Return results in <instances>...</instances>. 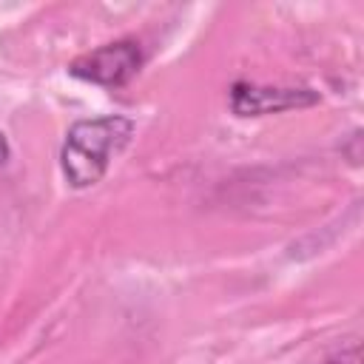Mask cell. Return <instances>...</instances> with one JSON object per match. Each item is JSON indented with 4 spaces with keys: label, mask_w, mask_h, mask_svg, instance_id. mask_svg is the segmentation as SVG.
Returning <instances> with one entry per match:
<instances>
[{
    "label": "cell",
    "mask_w": 364,
    "mask_h": 364,
    "mask_svg": "<svg viewBox=\"0 0 364 364\" xmlns=\"http://www.w3.org/2000/svg\"><path fill=\"white\" fill-rule=\"evenodd\" d=\"M131 136H134V122L119 114L77 119L68 128L60 151L65 182L71 188L97 185L105 176L111 159L131 142Z\"/></svg>",
    "instance_id": "1"
},
{
    "label": "cell",
    "mask_w": 364,
    "mask_h": 364,
    "mask_svg": "<svg viewBox=\"0 0 364 364\" xmlns=\"http://www.w3.org/2000/svg\"><path fill=\"white\" fill-rule=\"evenodd\" d=\"M142 65V48L134 40H117L102 48H94L91 54H82L68 65V74L94 82V85H125Z\"/></svg>",
    "instance_id": "2"
},
{
    "label": "cell",
    "mask_w": 364,
    "mask_h": 364,
    "mask_svg": "<svg viewBox=\"0 0 364 364\" xmlns=\"http://www.w3.org/2000/svg\"><path fill=\"white\" fill-rule=\"evenodd\" d=\"M316 102H318V91L313 88H267L253 82H233L230 88V108L239 117L279 114L290 108H307Z\"/></svg>",
    "instance_id": "3"
},
{
    "label": "cell",
    "mask_w": 364,
    "mask_h": 364,
    "mask_svg": "<svg viewBox=\"0 0 364 364\" xmlns=\"http://www.w3.org/2000/svg\"><path fill=\"white\" fill-rule=\"evenodd\" d=\"M324 364H361V347H358V344H350L347 350L336 353V355L327 358Z\"/></svg>",
    "instance_id": "4"
},
{
    "label": "cell",
    "mask_w": 364,
    "mask_h": 364,
    "mask_svg": "<svg viewBox=\"0 0 364 364\" xmlns=\"http://www.w3.org/2000/svg\"><path fill=\"white\" fill-rule=\"evenodd\" d=\"M9 142H6V136H3V131H0V168H6V162H9Z\"/></svg>",
    "instance_id": "5"
}]
</instances>
